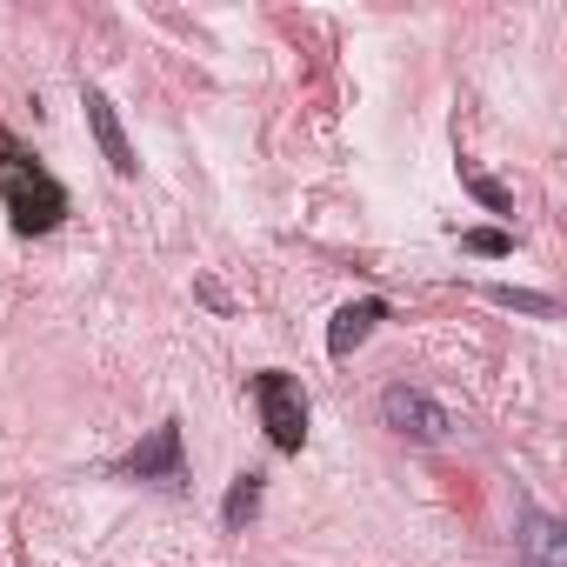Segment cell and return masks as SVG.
I'll list each match as a JSON object with an SVG mask.
<instances>
[{
  "mask_svg": "<svg viewBox=\"0 0 567 567\" xmlns=\"http://www.w3.org/2000/svg\"><path fill=\"white\" fill-rule=\"evenodd\" d=\"M0 200H8L21 234H54L68 220V187L41 161H28L8 134H0Z\"/></svg>",
  "mask_w": 567,
  "mask_h": 567,
  "instance_id": "obj_1",
  "label": "cell"
},
{
  "mask_svg": "<svg viewBox=\"0 0 567 567\" xmlns=\"http://www.w3.org/2000/svg\"><path fill=\"white\" fill-rule=\"evenodd\" d=\"M254 408H260V427L280 454H301L308 441V394L295 374H280V368H260L254 374Z\"/></svg>",
  "mask_w": 567,
  "mask_h": 567,
  "instance_id": "obj_2",
  "label": "cell"
},
{
  "mask_svg": "<svg viewBox=\"0 0 567 567\" xmlns=\"http://www.w3.org/2000/svg\"><path fill=\"white\" fill-rule=\"evenodd\" d=\"M381 421H388L401 441H414V447H441V441H447V427H454V414H447L434 394L408 388V381H394V388L381 394Z\"/></svg>",
  "mask_w": 567,
  "mask_h": 567,
  "instance_id": "obj_3",
  "label": "cell"
},
{
  "mask_svg": "<svg viewBox=\"0 0 567 567\" xmlns=\"http://www.w3.org/2000/svg\"><path fill=\"white\" fill-rule=\"evenodd\" d=\"M127 481H161V487H181L187 481V447H181V421H161L127 461H121Z\"/></svg>",
  "mask_w": 567,
  "mask_h": 567,
  "instance_id": "obj_4",
  "label": "cell"
},
{
  "mask_svg": "<svg viewBox=\"0 0 567 567\" xmlns=\"http://www.w3.org/2000/svg\"><path fill=\"white\" fill-rule=\"evenodd\" d=\"M81 107H87V127H94V141H101V154H107V167L127 181V174H141V161H134V147H127V134H121V114H114V101L101 94V87H81Z\"/></svg>",
  "mask_w": 567,
  "mask_h": 567,
  "instance_id": "obj_5",
  "label": "cell"
},
{
  "mask_svg": "<svg viewBox=\"0 0 567 567\" xmlns=\"http://www.w3.org/2000/svg\"><path fill=\"white\" fill-rule=\"evenodd\" d=\"M381 321H388V301H374V295H368V301H348V308L334 315V328H328V354H334V361H348V354L381 328Z\"/></svg>",
  "mask_w": 567,
  "mask_h": 567,
  "instance_id": "obj_6",
  "label": "cell"
},
{
  "mask_svg": "<svg viewBox=\"0 0 567 567\" xmlns=\"http://www.w3.org/2000/svg\"><path fill=\"white\" fill-rule=\"evenodd\" d=\"M514 547L527 554V567H560V520L540 507H520L514 520Z\"/></svg>",
  "mask_w": 567,
  "mask_h": 567,
  "instance_id": "obj_7",
  "label": "cell"
},
{
  "mask_svg": "<svg viewBox=\"0 0 567 567\" xmlns=\"http://www.w3.org/2000/svg\"><path fill=\"white\" fill-rule=\"evenodd\" d=\"M260 494H267V481H260V474H240V481L227 487V501H220V520H227V527L240 534V527H247V520L260 514Z\"/></svg>",
  "mask_w": 567,
  "mask_h": 567,
  "instance_id": "obj_8",
  "label": "cell"
},
{
  "mask_svg": "<svg viewBox=\"0 0 567 567\" xmlns=\"http://www.w3.org/2000/svg\"><path fill=\"white\" fill-rule=\"evenodd\" d=\"M487 295H494V308H520V315L554 321V295H527V288H487Z\"/></svg>",
  "mask_w": 567,
  "mask_h": 567,
  "instance_id": "obj_9",
  "label": "cell"
},
{
  "mask_svg": "<svg viewBox=\"0 0 567 567\" xmlns=\"http://www.w3.org/2000/svg\"><path fill=\"white\" fill-rule=\"evenodd\" d=\"M461 247H467V254L501 260V254H514V234H501V227H467V234H461Z\"/></svg>",
  "mask_w": 567,
  "mask_h": 567,
  "instance_id": "obj_10",
  "label": "cell"
},
{
  "mask_svg": "<svg viewBox=\"0 0 567 567\" xmlns=\"http://www.w3.org/2000/svg\"><path fill=\"white\" fill-rule=\"evenodd\" d=\"M461 181L474 187V200H481V207H494V214H514V200H507V187H501V181H487V174H474V167H461Z\"/></svg>",
  "mask_w": 567,
  "mask_h": 567,
  "instance_id": "obj_11",
  "label": "cell"
}]
</instances>
